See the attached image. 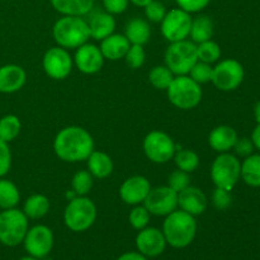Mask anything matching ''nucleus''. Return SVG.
Masks as SVG:
<instances>
[{"label":"nucleus","mask_w":260,"mask_h":260,"mask_svg":"<svg viewBox=\"0 0 260 260\" xmlns=\"http://www.w3.org/2000/svg\"><path fill=\"white\" fill-rule=\"evenodd\" d=\"M53 151L65 162L84 161L94 151V140L83 127H65L56 135Z\"/></svg>","instance_id":"obj_1"},{"label":"nucleus","mask_w":260,"mask_h":260,"mask_svg":"<svg viewBox=\"0 0 260 260\" xmlns=\"http://www.w3.org/2000/svg\"><path fill=\"white\" fill-rule=\"evenodd\" d=\"M161 231L168 245L174 249H184L193 243L197 235V221L194 216L175 210L165 216Z\"/></svg>","instance_id":"obj_2"},{"label":"nucleus","mask_w":260,"mask_h":260,"mask_svg":"<svg viewBox=\"0 0 260 260\" xmlns=\"http://www.w3.org/2000/svg\"><path fill=\"white\" fill-rule=\"evenodd\" d=\"M52 36L62 48H78L90 38L89 24L81 17L63 15L53 24Z\"/></svg>","instance_id":"obj_3"},{"label":"nucleus","mask_w":260,"mask_h":260,"mask_svg":"<svg viewBox=\"0 0 260 260\" xmlns=\"http://www.w3.org/2000/svg\"><path fill=\"white\" fill-rule=\"evenodd\" d=\"M96 220V207L85 196H78L68 203L63 212L65 226L73 233H84Z\"/></svg>","instance_id":"obj_4"},{"label":"nucleus","mask_w":260,"mask_h":260,"mask_svg":"<svg viewBox=\"0 0 260 260\" xmlns=\"http://www.w3.org/2000/svg\"><path fill=\"white\" fill-rule=\"evenodd\" d=\"M170 103L179 109H193L201 103L202 89L198 83L187 75L175 76L167 89Z\"/></svg>","instance_id":"obj_5"},{"label":"nucleus","mask_w":260,"mask_h":260,"mask_svg":"<svg viewBox=\"0 0 260 260\" xmlns=\"http://www.w3.org/2000/svg\"><path fill=\"white\" fill-rule=\"evenodd\" d=\"M28 231V217L24 212L15 208L0 212V243L14 248L23 243Z\"/></svg>","instance_id":"obj_6"},{"label":"nucleus","mask_w":260,"mask_h":260,"mask_svg":"<svg viewBox=\"0 0 260 260\" xmlns=\"http://www.w3.org/2000/svg\"><path fill=\"white\" fill-rule=\"evenodd\" d=\"M197 61V46L188 40L172 42L165 51V66L177 76L188 75Z\"/></svg>","instance_id":"obj_7"},{"label":"nucleus","mask_w":260,"mask_h":260,"mask_svg":"<svg viewBox=\"0 0 260 260\" xmlns=\"http://www.w3.org/2000/svg\"><path fill=\"white\" fill-rule=\"evenodd\" d=\"M241 178V162L229 152L218 155L211 167V179L216 188L233 190Z\"/></svg>","instance_id":"obj_8"},{"label":"nucleus","mask_w":260,"mask_h":260,"mask_svg":"<svg viewBox=\"0 0 260 260\" xmlns=\"http://www.w3.org/2000/svg\"><path fill=\"white\" fill-rule=\"evenodd\" d=\"M177 145L172 137L162 131H151L144 139V152L150 161L165 164L174 157Z\"/></svg>","instance_id":"obj_9"},{"label":"nucleus","mask_w":260,"mask_h":260,"mask_svg":"<svg viewBox=\"0 0 260 260\" xmlns=\"http://www.w3.org/2000/svg\"><path fill=\"white\" fill-rule=\"evenodd\" d=\"M244 76L243 65L234 58H226L213 68L212 83L218 90L233 91L241 85Z\"/></svg>","instance_id":"obj_10"},{"label":"nucleus","mask_w":260,"mask_h":260,"mask_svg":"<svg viewBox=\"0 0 260 260\" xmlns=\"http://www.w3.org/2000/svg\"><path fill=\"white\" fill-rule=\"evenodd\" d=\"M192 17L190 13L177 8L172 9L165 14L161 20V33L167 41L178 42V41L187 40L189 37Z\"/></svg>","instance_id":"obj_11"},{"label":"nucleus","mask_w":260,"mask_h":260,"mask_svg":"<svg viewBox=\"0 0 260 260\" xmlns=\"http://www.w3.org/2000/svg\"><path fill=\"white\" fill-rule=\"evenodd\" d=\"M22 244L28 255L37 259L46 258L53 248L52 230L45 225L33 226L28 229Z\"/></svg>","instance_id":"obj_12"},{"label":"nucleus","mask_w":260,"mask_h":260,"mask_svg":"<svg viewBox=\"0 0 260 260\" xmlns=\"http://www.w3.org/2000/svg\"><path fill=\"white\" fill-rule=\"evenodd\" d=\"M144 206L150 215L168 216L178 208V193L168 185L151 188L145 198Z\"/></svg>","instance_id":"obj_13"},{"label":"nucleus","mask_w":260,"mask_h":260,"mask_svg":"<svg viewBox=\"0 0 260 260\" xmlns=\"http://www.w3.org/2000/svg\"><path fill=\"white\" fill-rule=\"evenodd\" d=\"M73 58L66 48L51 47L45 52L42 60V66L45 73L55 80H62L70 75L73 70Z\"/></svg>","instance_id":"obj_14"},{"label":"nucleus","mask_w":260,"mask_h":260,"mask_svg":"<svg viewBox=\"0 0 260 260\" xmlns=\"http://www.w3.org/2000/svg\"><path fill=\"white\" fill-rule=\"evenodd\" d=\"M135 244H136L137 251L146 258L160 256L168 245L162 231L156 228H145L140 230Z\"/></svg>","instance_id":"obj_15"},{"label":"nucleus","mask_w":260,"mask_h":260,"mask_svg":"<svg viewBox=\"0 0 260 260\" xmlns=\"http://www.w3.org/2000/svg\"><path fill=\"white\" fill-rule=\"evenodd\" d=\"M74 62L79 71L86 75L96 74L104 63V57L101 52V48L93 43H84L76 50L74 56Z\"/></svg>","instance_id":"obj_16"},{"label":"nucleus","mask_w":260,"mask_h":260,"mask_svg":"<svg viewBox=\"0 0 260 260\" xmlns=\"http://www.w3.org/2000/svg\"><path fill=\"white\" fill-rule=\"evenodd\" d=\"M150 189H151V185L147 178L142 175H134V177L127 178L122 183L119 188V197L126 205L137 206L144 203Z\"/></svg>","instance_id":"obj_17"},{"label":"nucleus","mask_w":260,"mask_h":260,"mask_svg":"<svg viewBox=\"0 0 260 260\" xmlns=\"http://www.w3.org/2000/svg\"><path fill=\"white\" fill-rule=\"evenodd\" d=\"M208 201L205 193L197 187H187L178 193V207L192 216L202 215L207 210Z\"/></svg>","instance_id":"obj_18"},{"label":"nucleus","mask_w":260,"mask_h":260,"mask_svg":"<svg viewBox=\"0 0 260 260\" xmlns=\"http://www.w3.org/2000/svg\"><path fill=\"white\" fill-rule=\"evenodd\" d=\"M25 81L27 73L22 66L8 63L0 68V93H15L24 86Z\"/></svg>","instance_id":"obj_19"},{"label":"nucleus","mask_w":260,"mask_h":260,"mask_svg":"<svg viewBox=\"0 0 260 260\" xmlns=\"http://www.w3.org/2000/svg\"><path fill=\"white\" fill-rule=\"evenodd\" d=\"M238 139V134L233 127L222 124L211 131L210 136H208V144L215 151L222 154V152H229L231 149H234Z\"/></svg>","instance_id":"obj_20"},{"label":"nucleus","mask_w":260,"mask_h":260,"mask_svg":"<svg viewBox=\"0 0 260 260\" xmlns=\"http://www.w3.org/2000/svg\"><path fill=\"white\" fill-rule=\"evenodd\" d=\"M131 43L124 35H111L102 40L101 52L104 58L111 61H117L119 58H124Z\"/></svg>","instance_id":"obj_21"},{"label":"nucleus","mask_w":260,"mask_h":260,"mask_svg":"<svg viewBox=\"0 0 260 260\" xmlns=\"http://www.w3.org/2000/svg\"><path fill=\"white\" fill-rule=\"evenodd\" d=\"M88 24L90 37L96 41H102L108 36L113 35L114 29H116V20H114L113 15L107 12L94 14Z\"/></svg>","instance_id":"obj_22"},{"label":"nucleus","mask_w":260,"mask_h":260,"mask_svg":"<svg viewBox=\"0 0 260 260\" xmlns=\"http://www.w3.org/2000/svg\"><path fill=\"white\" fill-rule=\"evenodd\" d=\"M86 160H88V172L93 175V178L104 179L113 172V161L106 152L94 150Z\"/></svg>","instance_id":"obj_23"},{"label":"nucleus","mask_w":260,"mask_h":260,"mask_svg":"<svg viewBox=\"0 0 260 260\" xmlns=\"http://www.w3.org/2000/svg\"><path fill=\"white\" fill-rule=\"evenodd\" d=\"M124 36L131 45H146L151 36L150 24L141 18H134L127 23Z\"/></svg>","instance_id":"obj_24"},{"label":"nucleus","mask_w":260,"mask_h":260,"mask_svg":"<svg viewBox=\"0 0 260 260\" xmlns=\"http://www.w3.org/2000/svg\"><path fill=\"white\" fill-rule=\"evenodd\" d=\"M51 4L62 15L83 17L93 9L94 0H51Z\"/></svg>","instance_id":"obj_25"},{"label":"nucleus","mask_w":260,"mask_h":260,"mask_svg":"<svg viewBox=\"0 0 260 260\" xmlns=\"http://www.w3.org/2000/svg\"><path fill=\"white\" fill-rule=\"evenodd\" d=\"M48 211H50V201L43 194H32L25 200L23 205V212L32 220L45 217Z\"/></svg>","instance_id":"obj_26"},{"label":"nucleus","mask_w":260,"mask_h":260,"mask_svg":"<svg viewBox=\"0 0 260 260\" xmlns=\"http://www.w3.org/2000/svg\"><path fill=\"white\" fill-rule=\"evenodd\" d=\"M190 38L194 43H202L213 36V22L208 15H198L192 19L190 25Z\"/></svg>","instance_id":"obj_27"},{"label":"nucleus","mask_w":260,"mask_h":260,"mask_svg":"<svg viewBox=\"0 0 260 260\" xmlns=\"http://www.w3.org/2000/svg\"><path fill=\"white\" fill-rule=\"evenodd\" d=\"M241 179L250 187H260V154L245 157L241 164Z\"/></svg>","instance_id":"obj_28"},{"label":"nucleus","mask_w":260,"mask_h":260,"mask_svg":"<svg viewBox=\"0 0 260 260\" xmlns=\"http://www.w3.org/2000/svg\"><path fill=\"white\" fill-rule=\"evenodd\" d=\"M20 201V193L17 185L10 180L0 178V208H15Z\"/></svg>","instance_id":"obj_29"},{"label":"nucleus","mask_w":260,"mask_h":260,"mask_svg":"<svg viewBox=\"0 0 260 260\" xmlns=\"http://www.w3.org/2000/svg\"><path fill=\"white\" fill-rule=\"evenodd\" d=\"M22 123L19 118L14 114H7V116L0 118V140L4 142L14 141L20 134Z\"/></svg>","instance_id":"obj_30"},{"label":"nucleus","mask_w":260,"mask_h":260,"mask_svg":"<svg viewBox=\"0 0 260 260\" xmlns=\"http://www.w3.org/2000/svg\"><path fill=\"white\" fill-rule=\"evenodd\" d=\"M173 159H174L178 169L187 173H193L194 170H197L198 165H200V156L193 150L179 149L178 151H175Z\"/></svg>","instance_id":"obj_31"},{"label":"nucleus","mask_w":260,"mask_h":260,"mask_svg":"<svg viewBox=\"0 0 260 260\" xmlns=\"http://www.w3.org/2000/svg\"><path fill=\"white\" fill-rule=\"evenodd\" d=\"M174 78V74L167 66H155L149 73V80L151 85L160 90H167Z\"/></svg>","instance_id":"obj_32"},{"label":"nucleus","mask_w":260,"mask_h":260,"mask_svg":"<svg viewBox=\"0 0 260 260\" xmlns=\"http://www.w3.org/2000/svg\"><path fill=\"white\" fill-rule=\"evenodd\" d=\"M197 57L198 61H202L206 63H215L221 57L220 46L212 40L205 41L202 43H198L197 46Z\"/></svg>","instance_id":"obj_33"},{"label":"nucleus","mask_w":260,"mask_h":260,"mask_svg":"<svg viewBox=\"0 0 260 260\" xmlns=\"http://www.w3.org/2000/svg\"><path fill=\"white\" fill-rule=\"evenodd\" d=\"M93 187V175L88 170H79L74 174L71 188L76 196H86Z\"/></svg>","instance_id":"obj_34"},{"label":"nucleus","mask_w":260,"mask_h":260,"mask_svg":"<svg viewBox=\"0 0 260 260\" xmlns=\"http://www.w3.org/2000/svg\"><path fill=\"white\" fill-rule=\"evenodd\" d=\"M189 78H192L196 83L207 84L212 81L213 75V68L210 63L202 62V61H197L189 71Z\"/></svg>","instance_id":"obj_35"},{"label":"nucleus","mask_w":260,"mask_h":260,"mask_svg":"<svg viewBox=\"0 0 260 260\" xmlns=\"http://www.w3.org/2000/svg\"><path fill=\"white\" fill-rule=\"evenodd\" d=\"M150 212L146 210L145 206H140L137 205L136 207L132 208V211L129 212L128 216V221L131 223L132 228L135 230H142V229L147 228L150 222Z\"/></svg>","instance_id":"obj_36"},{"label":"nucleus","mask_w":260,"mask_h":260,"mask_svg":"<svg viewBox=\"0 0 260 260\" xmlns=\"http://www.w3.org/2000/svg\"><path fill=\"white\" fill-rule=\"evenodd\" d=\"M124 60L131 69H140L141 66H144L145 60H146L144 47L140 45H131L124 56Z\"/></svg>","instance_id":"obj_37"},{"label":"nucleus","mask_w":260,"mask_h":260,"mask_svg":"<svg viewBox=\"0 0 260 260\" xmlns=\"http://www.w3.org/2000/svg\"><path fill=\"white\" fill-rule=\"evenodd\" d=\"M190 185V178L189 173L183 172V170L177 169L169 175L168 178V187L172 188L174 192L179 193L183 189H185L187 187Z\"/></svg>","instance_id":"obj_38"},{"label":"nucleus","mask_w":260,"mask_h":260,"mask_svg":"<svg viewBox=\"0 0 260 260\" xmlns=\"http://www.w3.org/2000/svg\"><path fill=\"white\" fill-rule=\"evenodd\" d=\"M165 14H167V9H165L164 4L156 0H152L149 4L145 7V15L150 22L154 23H161L164 19Z\"/></svg>","instance_id":"obj_39"},{"label":"nucleus","mask_w":260,"mask_h":260,"mask_svg":"<svg viewBox=\"0 0 260 260\" xmlns=\"http://www.w3.org/2000/svg\"><path fill=\"white\" fill-rule=\"evenodd\" d=\"M233 203V197H231L230 190L222 189V188H216L212 193V205L216 210L225 211Z\"/></svg>","instance_id":"obj_40"},{"label":"nucleus","mask_w":260,"mask_h":260,"mask_svg":"<svg viewBox=\"0 0 260 260\" xmlns=\"http://www.w3.org/2000/svg\"><path fill=\"white\" fill-rule=\"evenodd\" d=\"M12 168V151L8 142L0 140V178H4Z\"/></svg>","instance_id":"obj_41"},{"label":"nucleus","mask_w":260,"mask_h":260,"mask_svg":"<svg viewBox=\"0 0 260 260\" xmlns=\"http://www.w3.org/2000/svg\"><path fill=\"white\" fill-rule=\"evenodd\" d=\"M180 9L188 13H198L205 9L211 0H175Z\"/></svg>","instance_id":"obj_42"},{"label":"nucleus","mask_w":260,"mask_h":260,"mask_svg":"<svg viewBox=\"0 0 260 260\" xmlns=\"http://www.w3.org/2000/svg\"><path fill=\"white\" fill-rule=\"evenodd\" d=\"M254 144L251 141V139H248V137H241V139H238L235 146H234V150H235L236 155L243 157H248L253 154L254 151Z\"/></svg>","instance_id":"obj_43"},{"label":"nucleus","mask_w":260,"mask_h":260,"mask_svg":"<svg viewBox=\"0 0 260 260\" xmlns=\"http://www.w3.org/2000/svg\"><path fill=\"white\" fill-rule=\"evenodd\" d=\"M103 7L107 13L109 14H121L128 7L129 0H102Z\"/></svg>","instance_id":"obj_44"},{"label":"nucleus","mask_w":260,"mask_h":260,"mask_svg":"<svg viewBox=\"0 0 260 260\" xmlns=\"http://www.w3.org/2000/svg\"><path fill=\"white\" fill-rule=\"evenodd\" d=\"M117 260H149V258L142 255L139 251H127V253L119 255Z\"/></svg>","instance_id":"obj_45"},{"label":"nucleus","mask_w":260,"mask_h":260,"mask_svg":"<svg viewBox=\"0 0 260 260\" xmlns=\"http://www.w3.org/2000/svg\"><path fill=\"white\" fill-rule=\"evenodd\" d=\"M251 141H253L254 147H256V149L260 151V123L256 124L253 134H251Z\"/></svg>","instance_id":"obj_46"},{"label":"nucleus","mask_w":260,"mask_h":260,"mask_svg":"<svg viewBox=\"0 0 260 260\" xmlns=\"http://www.w3.org/2000/svg\"><path fill=\"white\" fill-rule=\"evenodd\" d=\"M254 117H255V121L260 123V101L256 102V104L254 106Z\"/></svg>","instance_id":"obj_47"},{"label":"nucleus","mask_w":260,"mask_h":260,"mask_svg":"<svg viewBox=\"0 0 260 260\" xmlns=\"http://www.w3.org/2000/svg\"><path fill=\"white\" fill-rule=\"evenodd\" d=\"M129 2H131L132 4L136 5V7H142V8H145L147 4H149L150 2H152V0H129Z\"/></svg>","instance_id":"obj_48"},{"label":"nucleus","mask_w":260,"mask_h":260,"mask_svg":"<svg viewBox=\"0 0 260 260\" xmlns=\"http://www.w3.org/2000/svg\"><path fill=\"white\" fill-rule=\"evenodd\" d=\"M19 260H40V259L35 258V256H30V255H27V256H23V258H20Z\"/></svg>","instance_id":"obj_49"}]
</instances>
